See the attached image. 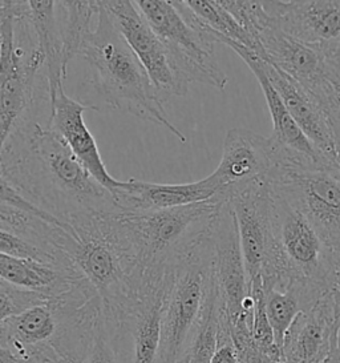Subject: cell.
<instances>
[{
	"instance_id": "6da1fadb",
	"label": "cell",
	"mask_w": 340,
	"mask_h": 363,
	"mask_svg": "<svg viewBox=\"0 0 340 363\" xmlns=\"http://www.w3.org/2000/svg\"><path fill=\"white\" fill-rule=\"evenodd\" d=\"M0 180L62 221L74 214L123 212L62 136L32 121L1 143Z\"/></svg>"
},
{
	"instance_id": "7a4b0ae2",
	"label": "cell",
	"mask_w": 340,
	"mask_h": 363,
	"mask_svg": "<svg viewBox=\"0 0 340 363\" xmlns=\"http://www.w3.org/2000/svg\"><path fill=\"white\" fill-rule=\"evenodd\" d=\"M69 237L63 252L95 288L106 310H118L140 294L136 241L123 212H89L64 220Z\"/></svg>"
},
{
	"instance_id": "3957f363",
	"label": "cell",
	"mask_w": 340,
	"mask_h": 363,
	"mask_svg": "<svg viewBox=\"0 0 340 363\" xmlns=\"http://www.w3.org/2000/svg\"><path fill=\"white\" fill-rule=\"evenodd\" d=\"M80 57L89 65L91 83L106 107L164 127L182 144L186 143V136L170 121L144 65L117 30L104 0H100L97 24Z\"/></svg>"
},
{
	"instance_id": "277c9868",
	"label": "cell",
	"mask_w": 340,
	"mask_h": 363,
	"mask_svg": "<svg viewBox=\"0 0 340 363\" xmlns=\"http://www.w3.org/2000/svg\"><path fill=\"white\" fill-rule=\"evenodd\" d=\"M28 1H0L1 143L32 121L38 77L45 57L28 21Z\"/></svg>"
},
{
	"instance_id": "5b68a950",
	"label": "cell",
	"mask_w": 340,
	"mask_h": 363,
	"mask_svg": "<svg viewBox=\"0 0 340 363\" xmlns=\"http://www.w3.org/2000/svg\"><path fill=\"white\" fill-rule=\"evenodd\" d=\"M214 290L212 247L208 232L165 276L157 363H178L188 354Z\"/></svg>"
},
{
	"instance_id": "8992f818",
	"label": "cell",
	"mask_w": 340,
	"mask_h": 363,
	"mask_svg": "<svg viewBox=\"0 0 340 363\" xmlns=\"http://www.w3.org/2000/svg\"><path fill=\"white\" fill-rule=\"evenodd\" d=\"M222 203L212 199L156 212H123L137 246L140 294L162 285L169 267L209 232Z\"/></svg>"
},
{
	"instance_id": "52a82bcc",
	"label": "cell",
	"mask_w": 340,
	"mask_h": 363,
	"mask_svg": "<svg viewBox=\"0 0 340 363\" xmlns=\"http://www.w3.org/2000/svg\"><path fill=\"white\" fill-rule=\"evenodd\" d=\"M271 194L273 249L262 274L264 288L283 289L291 282H305L329 290L332 249L305 214L273 188Z\"/></svg>"
},
{
	"instance_id": "ba28073f",
	"label": "cell",
	"mask_w": 340,
	"mask_h": 363,
	"mask_svg": "<svg viewBox=\"0 0 340 363\" xmlns=\"http://www.w3.org/2000/svg\"><path fill=\"white\" fill-rule=\"evenodd\" d=\"M138 10L165 43L178 75L191 86L201 83L225 91L227 75L215 55L212 31L183 1L138 0Z\"/></svg>"
},
{
	"instance_id": "9c48e42d",
	"label": "cell",
	"mask_w": 340,
	"mask_h": 363,
	"mask_svg": "<svg viewBox=\"0 0 340 363\" xmlns=\"http://www.w3.org/2000/svg\"><path fill=\"white\" fill-rule=\"evenodd\" d=\"M278 150L270 186L305 214L332 250L340 249V173L329 161Z\"/></svg>"
},
{
	"instance_id": "30bf717a",
	"label": "cell",
	"mask_w": 340,
	"mask_h": 363,
	"mask_svg": "<svg viewBox=\"0 0 340 363\" xmlns=\"http://www.w3.org/2000/svg\"><path fill=\"white\" fill-rule=\"evenodd\" d=\"M209 237L221 320L232 335L238 331H251L254 298L250 293L238 225L230 203H221L212 220Z\"/></svg>"
},
{
	"instance_id": "8fae6325",
	"label": "cell",
	"mask_w": 340,
	"mask_h": 363,
	"mask_svg": "<svg viewBox=\"0 0 340 363\" xmlns=\"http://www.w3.org/2000/svg\"><path fill=\"white\" fill-rule=\"evenodd\" d=\"M278 165V150L270 138L249 129H230L223 141L222 157L212 179L218 201H230L259 184H270Z\"/></svg>"
},
{
	"instance_id": "7c38bea8",
	"label": "cell",
	"mask_w": 340,
	"mask_h": 363,
	"mask_svg": "<svg viewBox=\"0 0 340 363\" xmlns=\"http://www.w3.org/2000/svg\"><path fill=\"white\" fill-rule=\"evenodd\" d=\"M104 6L113 16L117 30L144 65L161 100L165 103L170 97L185 96L189 84L178 75L166 45L149 26L136 1L108 0Z\"/></svg>"
},
{
	"instance_id": "4fadbf2b",
	"label": "cell",
	"mask_w": 340,
	"mask_h": 363,
	"mask_svg": "<svg viewBox=\"0 0 340 363\" xmlns=\"http://www.w3.org/2000/svg\"><path fill=\"white\" fill-rule=\"evenodd\" d=\"M268 62L303 86L327 112L340 99L329 80V69L318 50L283 33L271 18L270 26L259 35Z\"/></svg>"
},
{
	"instance_id": "5bb4252c",
	"label": "cell",
	"mask_w": 340,
	"mask_h": 363,
	"mask_svg": "<svg viewBox=\"0 0 340 363\" xmlns=\"http://www.w3.org/2000/svg\"><path fill=\"white\" fill-rule=\"evenodd\" d=\"M233 208L244 253L249 286L262 277L273 249V194L270 184H259L227 201Z\"/></svg>"
},
{
	"instance_id": "9a60e30c",
	"label": "cell",
	"mask_w": 340,
	"mask_h": 363,
	"mask_svg": "<svg viewBox=\"0 0 340 363\" xmlns=\"http://www.w3.org/2000/svg\"><path fill=\"white\" fill-rule=\"evenodd\" d=\"M266 11L288 36L318 50L332 52L340 43V1H264Z\"/></svg>"
},
{
	"instance_id": "2e32d148",
	"label": "cell",
	"mask_w": 340,
	"mask_h": 363,
	"mask_svg": "<svg viewBox=\"0 0 340 363\" xmlns=\"http://www.w3.org/2000/svg\"><path fill=\"white\" fill-rule=\"evenodd\" d=\"M97 109L98 107L96 106H88L68 96L62 86L50 100V118L47 125L62 136L85 169L115 194L121 182L106 169L96 139L85 124V112Z\"/></svg>"
},
{
	"instance_id": "e0dca14e",
	"label": "cell",
	"mask_w": 340,
	"mask_h": 363,
	"mask_svg": "<svg viewBox=\"0 0 340 363\" xmlns=\"http://www.w3.org/2000/svg\"><path fill=\"white\" fill-rule=\"evenodd\" d=\"M218 186L212 174L188 184H154L129 180L121 182L113 197L123 212H156L205 203L217 197Z\"/></svg>"
},
{
	"instance_id": "ac0fdd59",
	"label": "cell",
	"mask_w": 340,
	"mask_h": 363,
	"mask_svg": "<svg viewBox=\"0 0 340 363\" xmlns=\"http://www.w3.org/2000/svg\"><path fill=\"white\" fill-rule=\"evenodd\" d=\"M335 322V296L329 290L312 309L300 313L290 326L282 347L285 361L326 362L332 347Z\"/></svg>"
},
{
	"instance_id": "d6986e66",
	"label": "cell",
	"mask_w": 340,
	"mask_h": 363,
	"mask_svg": "<svg viewBox=\"0 0 340 363\" xmlns=\"http://www.w3.org/2000/svg\"><path fill=\"white\" fill-rule=\"evenodd\" d=\"M214 38L217 40V44H223L232 48L234 52L244 60L256 77L259 86L262 88V92L265 95L266 103L271 115L273 133L270 139L274 143L276 148L297 153L311 160L329 161L319 153L317 148L312 145V143L307 139V136L303 133V130L299 128L297 121L291 116V113L285 106L282 97L279 96L276 88L271 84L270 79L266 75L262 59L258 57L254 52H251L242 44L235 43L230 39H226L222 35L214 33Z\"/></svg>"
},
{
	"instance_id": "ffe728a7",
	"label": "cell",
	"mask_w": 340,
	"mask_h": 363,
	"mask_svg": "<svg viewBox=\"0 0 340 363\" xmlns=\"http://www.w3.org/2000/svg\"><path fill=\"white\" fill-rule=\"evenodd\" d=\"M266 75L270 79L279 96L291 116L297 121L299 128L307 136L319 153L332 162L334 139L329 115L318 100L295 80L282 72L276 65L262 60Z\"/></svg>"
},
{
	"instance_id": "44dd1931",
	"label": "cell",
	"mask_w": 340,
	"mask_h": 363,
	"mask_svg": "<svg viewBox=\"0 0 340 363\" xmlns=\"http://www.w3.org/2000/svg\"><path fill=\"white\" fill-rule=\"evenodd\" d=\"M0 278L18 288L51 297L62 296L85 279L74 269L7 255H0Z\"/></svg>"
},
{
	"instance_id": "7402d4cb",
	"label": "cell",
	"mask_w": 340,
	"mask_h": 363,
	"mask_svg": "<svg viewBox=\"0 0 340 363\" xmlns=\"http://www.w3.org/2000/svg\"><path fill=\"white\" fill-rule=\"evenodd\" d=\"M28 21L36 35L38 47L45 57V79L50 101L64 86L68 72V67L64 65L62 28L56 16L57 1L28 0Z\"/></svg>"
},
{
	"instance_id": "603a6c76",
	"label": "cell",
	"mask_w": 340,
	"mask_h": 363,
	"mask_svg": "<svg viewBox=\"0 0 340 363\" xmlns=\"http://www.w3.org/2000/svg\"><path fill=\"white\" fill-rule=\"evenodd\" d=\"M59 9L64 12L60 22L63 39L64 65L68 67L76 56H80L88 36L94 31V19H97L100 11L98 1H57Z\"/></svg>"
},
{
	"instance_id": "cb8c5ba5",
	"label": "cell",
	"mask_w": 340,
	"mask_h": 363,
	"mask_svg": "<svg viewBox=\"0 0 340 363\" xmlns=\"http://www.w3.org/2000/svg\"><path fill=\"white\" fill-rule=\"evenodd\" d=\"M185 4L214 33L222 35L223 38L235 43L242 44L258 57L265 60L262 44L244 33L233 16L223 9L220 0H185Z\"/></svg>"
},
{
	"instance_id": "d4e9b609",
	"label": "cell",
	"mask_w": 340,
	"mask_h": 363,
	"mask_svg": "<svg viewBox=\"0 0 340 363\" xmlns=\"http://www.w3.org/2000/svg\"><path fill=\"white\" fill-rule=\"evenodd\" d=\"M221 328V313L217 286L212 291L206 309L203 311L198 330L191 342L188 363H212L218 346V334Z\"/></svg>"
},
{
	"instance_id": "484cf974",
	"label": "cell",
	"mask_w": 340,
	"mask_h": 363,
	"mask_svg": "<svg viewBox=\"0 0 340 363\" xmlns=\"http://www.w3.org/2000/svg\"><path fill=\"white\" fill-rule=\"evenodd\" d=\"M221 6L229 12L244 33L251 36L258 43L259 35L265 31L271 23V16L266 11L264 1L250 0H220Z\"/></svg>"
},
{
	"instance_id": "4316f807",
	"label": "cell",
	"mask_w": 340,
	"mask_h": 363,
	"mask_svg": "<svg viewBox=\"0 0 340 363\" xmlns=\"http://www.w3.org/2000/svg\"><path fill=\"white\" fill-rule=\"evenodd\" d=\"M55 297L18 288L0 279V320L19 315L26 310L44 305Z\"/></svg>"
},
{
	"instance_id": "83f0119b",
	"label": "cell",
	"mask_w": 340,
	"mask_h": 363,
	"mask_svg": "<svg viewBox=\"0 0 340 363\" xmlns=\"http://www.w3.org/2000/svg\"><path fill=\"white\" fill-rule=\"evenodd\" d=\"M212 363H241L239 354L234 345L230 330L222 322L218 334V346L214 352Z\"/></svg>"
},
{
	"instance_id": "f1b7e54d",
	"label": "cell",
	"mask_w": 340,
	"mask_h": 363,
	"mask_svg": "<svg viewBox=\"0 0 340 363\" xmlns=\"http://www.w3.org/2000/svg\"><path fill=\"white\" fill-rule=\"evenodd\" d=\"M331 128H332V139H334V159L332 164L340 173V101L327 111Z\"/></svg>"
},
{
	"instance_id": "f546056e",
	"label": "cell",
	"mask_w": 340,
	"mask_h": 363,
	"mask_svg": "<svg viewBox=\"0 0 340 363\" xmlns=\"http://www.w3.org/2000/svg\"><path fill=\"white\" fill-rule=\"evenodd\" d=\"M335 296V310H336V322H335V331L332 347L329 358L324 363H340V296L334 291Z\"/></svg>"
},
{
	"instance_id": "4dcf8cb0",
	"label": "cell",
	"mask_w": 340,
	"mask_h": 363,
	"mask_svg": "<svg viewBox=\"0 0 340 363\" xmlns=\"http://www.w3.org/2000/svg\"><path fill=\"white\" fill-rule=\"evenodd\" d=\"M329 288L340 296V249L331 252L329 270Z\"/></svg>"
},
{
	"instance_id": "1f68e13d",
	"label": "cell",
	"mask_w": 340,
	"mask_h": 363,
	"mask_svg": "<svg viewBox=\"0 0 340 363\" xmlns=\"http://www.w3.org/2000/svg\"><path fill=\"white\" fill-rule=\"evenodd\" d=\"M323 57L329 69V80L340 76V43L332 52L323 55Z\"/></svg>"
},
{
	"instance_id": "d6a6232c",
	"label": "cell",
	"mask_w": 340,
	"mask_h": 363,
	"mask_svg": "<svg viewBox=\"0 0 340 363\" xmlns=\"http://www.w3.org/2000/svg\"><path fill=\"white\" fill-rule=\"evenodd\" d=\"M0 363H32V361L12 352L8 347L0 346Z\"/></svg>"
},
{
	"instance_id": "836d02e7",
	"label": "cell",
	"mask_w": 340,
	"mask_h": 363,
	"mask_svg": "<svg viewBox=\"0 0 340 363\" xmlns=\"http://www.w3.org/2000/svg\"><path fill=\"white\" fill-rule=\"evenodd\" d=\"M331 83H332V86H334L335 91H336V95H338V97L340 99V76L331 79Z\"/></svg>"
},
{
	"instance_id": "e575fe53",
	"label": "cell",
	"mask_w": 340,
	"mask_h": 363,
	"mask_svg": "<svg viewBox=\"0 0 340 363\" xmlns=\"http://www.w3.org/2000/svg\"><path fill=\"white\" fill-rule=\"evenodd\" d=\"M189 361V354H186V355H183L182 358H181V361L178 363H188Z\"/></svg>"
}]
</instances>
